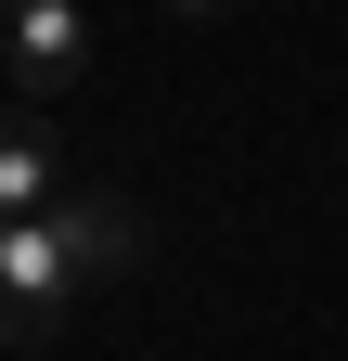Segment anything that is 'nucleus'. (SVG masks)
<instances>
[{
	"mask_svg": "<svg viewBox=\"0 0 348 361\" xmlns=\"http://www.w3.org/2000/svg\"><path fill=\"white\" fill-rule=\"evenodd\" d=\"M129 258H142V219H129L116 194H65V207L13 219V233H0V348H39V336H52L104 271H129Z\"/></svg>",
	"mask_w": 348,
	"mask_h": 361,
	"instance_id": "1",
	"label": "nucleus"
},
{
	"mask_svg": "<svg viewBox=\"0 0 348 361\" xmlns=\"http://www.w3.org/2000/svg\"><path fill=\"white\" fill-rule=\"evenodd\" d=\"M0 52L26 90H77L91 78V0H0Z\"/></svg>",
	"mask_w": 348,
	"mask_h": 361,
	"instance_id": "2",
	"label": "nucleus"
},
{
	"mask_svg": "<svg viewBox=\"0 0 348 361\" xmlns=\"http://www.w3.org/2000/svg\"><path fill=\"white\" fill-rule=\"evenodd\" d=\"M39 207H65V155H52V129H0V233L13 219H39Z\"/></svg>",
	"mask_w": 348,
	"mask_h": 361,
	"instance_id": "3",
	"label": "nucleus"
},
{
	"mask_svg": "<svg viewBox=\"0 0 348 361\" xmlns=\"http://www.w3.org/2000/svg\"><path fill=\"white\" fill-rule=\"evenodd\" d=\"M168 13H232V0H168Z\"/></svg>",
	"mask_w": 348,
	"mask_h": 361,
	"instance_id": "4",
	"label": "nucleus"
}]
</instances>
